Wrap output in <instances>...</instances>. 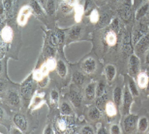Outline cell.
<instances>
[{
    "instance_id": "3957f363",
    "label": "cell",
    "mask_w": 149,
    "mask_h": 134,
    "mask_svg": "<svg viewBox=\"0 0 149 134\" xmlns=\"http://www.w3.org/2000/svg\"><path fill=\"white\" fill-rule=\"evenodd\" d=\"M69 93V99L75 108H79L82 103V95L77 88L71 86Z\"/></svg>"
},
{
    "instance_id": "f546056e",
    "label": "cell",
    "mask_w": 149,
    "mask_h": 134,
    "mask_svg": "<svg viewBox=\"0 0 149 134\" xmlns=\"http://www.w3.org/2000/svg\"><path fill=\"white\" fill-rule=\"evenodd\" d=\"M47 12L50 15L54 14L55 10V1L54 0H47Z\"/></svg>"
},
{
    "instance_id": "277c9868",
    "label": "cell",
    "mask_w": 149,
    "mask_h": 134,
    "mask_svg": "<svg viewBox=\"0 0 149 134\" xmlns=\"http://www.w3.org/2000/svg\"><path fill=\"white\" fill-rule=\"evenodd\" d=\"M136 54L143 55L149 49V36L148 35H144L135 45Z\"/></svg>"
},
{
    "instance_id": "11a10c76",
    "label": "cell",
    "mask_w": 149,
    "mask_h": 134,
    "mask_svg": "<svg viewBox=\"0 0 149 134\" xmlns=\"http://www.w3.org/2000/svg\"><path fill=\"white\" fill-rule=\"evenodd\" d=\"M146 74H147L148 76H149V66H148V67L147 68V69H146Z\"/></svg>"
},
{
    "instance_id": "5bb4252c",
    "label": "cell",
    "mask_w": 149,
    "mask_h": 134,
    "mask_svg": "<svg viewBox=\"0 0 149 134\" xmlns=\"http://www.w3.org/2000/svg\"><path fill=\"white\" fill-rule=\"evenodd\" d=\"M56 72H57L58 75L61 77V78H64L66 77L67 74V67L65 63L63 60H58L56 63Z\"/></svg>"
},
{
    "instance_id": "ee69618b",
    "label": "cell",
    "mask_w": 149,
    "mask_h": 134,
    "mask_svg": "<svg viewBox=\"0 0 149 134\" xmlns=\"http://www.w3.org/2000/svg\"><path fill=\"white\" fill-rule=\"evenodd\" d=\"M12 0H6L3 3V6L5 8V10H10V9L12 7Z\"/></svg>"
},
{
    "instance_id": "52a82bcc",
    "label": "cell",
    "mask_w": 149,
    "mask_h": 134,
    "mask_svg": "<svg viewBox=\"0 0 149 134\" xmlns=\"http://www.w3.org/2000/svg\"><path fill=\"white\" fill-rule=\"evenodd\" d=\"M34 90V83L32 80H28L21 86L22 95L26 100H30Z\"/></svg>"
},
{
    "instance_id": "e575fe53",
    "label": "cell",
    "mask_w": 149,
    "mask_h": 134,
    "mask_svg": "<svg viewBox=\"0 0 149 134\" xmlns=\"http://www.w3.org/2000/svg\"><path fill=\"white\" fill-rule=\"evenodd\" d=\"M106 96H103L102 97H99L97 100V107L99 109L105 108L106 106Z\"/></svg>"
},
{
    "instance_id": "d4e9b609",
    "label": "cell",
    "mask_w": 149,
    "mask_h": 134,
    "mask_svg": "<svg viewBox=\"0 0 149 134\" xmlns=\"http://www.w3.org/2000/svg\"><path fill=\"white\" fill-rule=\"evenodd\" d=\"M85 80L84 74L80 72H74L73 75V81L77 85H82Z\"/></svg>"
},
{
    "instance_id": "c3c4849f",
    "label": "cell",
    "mask_w": 149,
    "mask_h": 134,
    "mask_svg": "<svg viewBox=\"0 0 149 134\" xmlns=\"http://www.w3.org/2000/svg\"><path fill=\"white\" fill-rule=\"evenodd\" d=\"M97 133L98 134H107L108 132H107L106 129L105 127H102V128H100L99 129V131H97Z\"/></svg>"
},
{
    "instance_id": "f5cc1de1",
    "label": "cell",
    "mask_w": 149,
    "mask_h": 134,
    "mask_svg": "<svg viewBox=\"0 0 149 134\" xmlns=\"http://www.w3.org/2000/svg\"><path fill=\"white\" fill-rule=\"evenodd\" d=\"M3 109L1 108V112H0V117H1V120L3 119Z\"/></svg>"
},
{
    "instance_id": "6da1fadb",
    "label": "cell",
    "mask_w": 149,
    "mask_h": 134,
    "mask_svg": "<svg viewBox=\"0 0 149 134\" xmlns=\"http://www.w3.org/2000/svg\"><path fill=\"white\" fill-rule=\"evenodd\" d=\"M138 121H139V117L135 115H127L125 117L123 126L124 129L126 133H131L136 130L138 126Z\"/></svg>"
},
{
    "instance_id": "8fae6325",
    "label": "cell",
    "mask_w": 149,
    "mask_h": 134,
    "mask_svg": "<svg viewBox=\"0 0 149 134\" xmlns=\"http://www.w3.org/2000/svg\"><path fill=\"white\" fill-rule=\"evenodd\" d=\"M96 86L95 82H91L87 86L85 90V97L88 100H93L96 96Z\"/></svg>"
},
{
    "instance_id": "f907efd6",
    "label": "cell",
    "mask_w": 149,
    "mask_h": 134,
    "mask_svg": "<svg viewBox=\"0 0 149 134\" xmlns=\"http://www.w3.org/2000/svg\"><path fill=\"white\" fill-rule=\"evenodd\" d=\"M145 61H146V64L149 65V51L148 52V53L146 54V55Z\"/></svg>"
},
{
    "instance_id": "ffe728a7",
    "label": "cell",
    "mask_w": 149,
    "mask_h": 134,
    "mask_svg": "<svg viewBox=\"0 0 149 134\" xmlns=\"http://www.w3.org/2000/svg\"><path fill=\"white\" fill-rule=\"evenodd\" d=\"M105 39H106L108 45L110 46V47H113L117 43V35H116L114 31L111 30V31H109L106 34Z\"/></svg>"
},
{
    "instance_id": "60d3db41",
    "label": "cell",
    "mask_w": 149,
    "mask_h": 134,
    "mask_svg": "<svg viewBox=\"0 0 149 134\" xmlns=\"http://www.w3.org/2000/svg\"><path fill=\"white\" fill-rule=\"evenodd\" d=\"M54 53H55V51H54V48H52L51 47H47V49H46L45 51V54L46 55H47L49 58H52V57H53L54 55Z\"/></svg>"
},
{
    "instance_id": "83f0119b",
    "label": "cell",
    "mask_w": 149,
    "mask_h": 134,
    "mask_svg": "<svg viewBox=\"0 0 149 134\" xmlns=\"http://www.w3.org/2000/svg\"><path fill=\"white\" fill-rule=\"evenodd\" d=\"M61 113L65 116H69L73 113V110L70 105L66 102H63L61 105Z\"/></svg>"
},
{
    "instance_id": "2e32d148",
    "label": "cell",
    "mask_w": 149,
    "mask_h": 134,
    "mask_svg": "<svg viewBox=\"0 0 149 134\" xmlns=\"http://www.w3.org/2000/svg\"><path fill=\"white\" fill-rule=\"evenodd\" d=\"M7 98L9 103L10 105H14V106L18 105L19 102H20V98H19L18 94L14 91H10L8 92Z\"/></svg>"
},
{
    "instance_id": "bcb514c9",
    "label": "cell",
    "mask_w": 149,
    "mask_h": 134,
    "mask_svg": "<svg viewBox=\"0 0 149 134\" xmlns=\"http://www.w3.org/2000/svg\"><path fill=\"white\" fill-rule=\"evenodd\" d=\"M53 133H54L53 131H52V129L50 126H48L47 127H46V129H45V131H44V133L45 134H52Z\"/></svg>"
},
{
    "instance_id": "1f68e13d",
    "label": "cell",
    "mask_w": 149,
    "mask_h": 134,
    "mask_svg": "<svg viewBox=\"0 0 149 134\" xmlns=\"http://www.w3.org/2000/svg\"><path fill=\"white\" fill-rule=\"evenodd\" d=\"M56 63H57V61H56L54 60V59L51 58L48 59L45 64L47 65L50 71H52V70H53L56 67Z\"/></svg>"
},
{
    "instance_id": "4fadbf2b",
    "label": "cell",
    "mask_w": 149,
    "mask_h": 134,
    "mask_svg": "<svg viewBox=\"0 0 149 134\" xmlns=\"http://www.w3.org/2000/svg\"><path fill=\"white\" fill-rule=\"evenodd\" d=\"M1 40L6 43H10L13 38V31L12 28L9 26H6L1 30Z\"/></svg>"
},
{
    "instance_id": "44dd1931",
    "label": "cell",
    "mask_w": 149,
    "mask_h": 134,
    "mask_svg": "<svg viewBox=\"0 0 149 134\" xmlns=\"http://www.w3.org/2000/svg\"><path fill=\"white\" fill-rule=\"evenodd\" d=\"M88 117L92 121L99 120L101 117V112L98 107H92L88 112Z\"/></svg>"
},
{
    "instance_id": "7bdbcfd3",
    "label": "cell",
    "mask_w": 149,
    "mask_h": 134,
    "mask_svg": "<svg viewBox=\"0 0 149 134\" xmlns=\"http://www.w3.org/2000/svg\"><path fill=\"white\" fill-rule=\"evenodd\" d=\"M110 133L111 134H120L121 133L120 127L118 125H113L110 128Z\"/></svg>"
},
{
    "instance_id": "4dcf8cb0",
    "label": "cell",
    "mask_w": 149,
    "mask_h": 134,
    "mask_svg": "<svg viewBox=\"0 0 149 134\" xmlns=\"http://www.w3.org/2000/svg\"><path fill=\"white\" fill-rule=\"evenodd\" d=\"M120 15H121V16L125 20L129 19V18H130V15H131L130 9L128 7H126V6H125V7L122 8L121 11H120Z\"/></svg>"
},
{
    "instance_id": "74e56055",
    "label": "cell",
    "mask_w": 149,
    "mask_h": 134,
    "mask_svg": "<svg viewBox=\"0 0 149 134\" xmlns=\"http://www.w3.org/2000/svg\"><path fill=\"white\" fill-rule=\"evenodd\" d=\"M99 14L97 12V10H93V12H91V16H90V20L91 22L95 23L99 20Z\"/></svg>"
},
{
    "instance_id": "4316f807",
    "label": "cell",
    "mask_w": 149,
    "mask_h": 134,
    "mask_svg": "<svg viewBox=\"0 0 149 134\" xmlns=\"http://www.w3.org/2000/svg\"><path fill=\"white\" fill-rule=\"evenodd\" d=\"M105 93H106V85L104 82L101 81L96 86V96L97 98L102 97L105 95Z\"/></svg>"
},
{
    "instance_id": "9c48e42d",
    "label": "cell",
    "mask_w": 149,
    "mask_h": 134,
    "mask_svg": "<svg viewBox=\"0 0 149 134\" xmlns=\"http://www.w3.org/2000/svg\"><path fill=\"white\" fill-rule=\"evenodd\" d=\"M148 30V28L147 26L141 24V25H139V28H136V29L133 32L132 41L134 45H136L138 41H139L142 36L146 35V34L147 33Z\"/></svg>"
},
{
    "instance_id": "7a4b0ae2",
    "label": "cell",
    "mask_w": 149,
    "mask_h": 134,
    "mask_svg": "<svg viewBox=\"0 0 149 134\" xmlns=\"http://www.w3.org/2000/svg\"><path fill=\"white\" fill-rule=\"evenodd\" d=\"M141 62L137 55L134 54L131 55L128 61V73L131 76H137L140 72Z\"/></svg>"
},
{
    "instance_id": "e0dca14e",
    "label": "cell",
    "mask_w": 149,
    "mask_h": 134,
    "mask_svg": "<svg viewBox=\"0 0 149 134\" xmlns=\"http://www.w3.org/2000/svg\"><path fill=\"white\" fill-rule=\"evenodd\" d=\"M105 74L107 80L109 82L112 81L115 78L116 75V69L113 65L108 64L105 67Z\"/></svg>"
},
{
    "instance_id": "7dc6e473",
    "label": "cell",
    "mask_w": 149,
    "mask_h": 134,
    "mask_svg": "<svg viewBox=\"0 0 149 134\" xmlns=\"http://www.w3.org/2000/svg\"><path fill=\"white\" fill-rule=\"evenodd\" d=\"M108 16L106 14H104V16H102V20H101V24L106 23V22L108 21Z\"/></svg>"
},
{
    "instance_id": "db71d44e",
    "label": "cell",
    "mask_w": 149,
    "mask_h": 134,
    "mask_svg": "<svg viewBox=\"0 0 149 134\" xmlns=\"http://www.w3.org/2000/svg\"><path fill=\"white\" fill-rule=\"evenodd\" d=\"M38 1L41 4H42V5H45L46 1H47V0H38Z\"/></svg>"
},
{
    "instance_id": "9f6ffc18",
    "label": "cell",
    "mask_w": 149,
    "mask_h": 134,
    "mask_svg": "<svg viewBox=\"0 0 149 134\" xmlns=\"http://www.w3.org/2000/svg\"><path fill=\"white\" fill-rule=\"evenodd\" d=\"M113 1H116V2H118V1H119L120 0H113Z\"/></svg>"
},
{
    "instance_id": "cb8c5ba5",
    "label": "cell",
    "mask_w": 149,
    "mask_h": 134,
    "mask_svg": "<svg viewBox=\"0 0 149 134\" xmlns=\"http://www.w3.org/2000/svg\"><path fill=\"white\" fill-rule=\"evenodd\" d=\"M82 32L81 26H75L70 30L69 32V36L71 39H77L79 38Z\"/></svg>"
},
{
    "instance_id": "ac0fdd59",
    "label": "cell",
    "mask_w": 149,
    "mask_h": 134,
    "mask_svg": "<svg viewBox=\"0 0 149 134\" xmlns=\"http://www.w3.org/2000/svg\"><path fill=\"white\" fill-rule=\"evenodd\" d=\"M105 111L107 115L109 117H113L117 114V106L114 102L109 101L106 102V106H105Z\"/></svg>"
},
{
    "instance_id": "603a6c76",
    "label": "cell",
    "mask_w": 149,
    "mask_h": 134,
    "mask_svg": "<svg viewBox=\"0 0 149 134\" xmlns=\"http://www.w3.org/2000/svg\"><path fill=\"white\" fill-rule=\"evenodd\" d=\"M128 86H129V91H130V93L132 94V95L134 97H137L139 95V92L138 90L137 85L136 84L133 79L130 77H129L128 78Z\"/></svg>"
},
{
    "instance_id": "d6a6232c",
    "label": "cell",
    "mask_w": 149,
    "mask_h": 134,
    "mask_svg": "<svg viewBox=\"0 0 149 134\" xmlns=\"http://www.w3.org/2000/svg\"><path fill=\"white\" fill-rule=\"evenodd\" d=\"M50 100L52 103H56L59 99V94L58 92L56 90H52L50 94Z\"/></svg>"
},
{
    "instance_id": "f1b7e54d",
    "label": "cell",
    "mask_w": 149,
    "mask_h": 134,
    "mask_svg": "<svg viewBox=\"0 0 149 134\" xmlns=\"http://www.w3.org/2000/svg\"><path fill=\"white\" fill-rule=\"evenodd\" d=\"M30 6H31L32 10L34 11V12L36 14L40 15L42 14V8L38 1H36V0H32L31 2H30Z\"/></svg>"
},
{
    "instance_id": "816d5d0a",
    "label": "cell",
    "mask_w": 149,
    "mask_h": 134,
    "mask_svg": "<svg viewBox=\"0 0 149 134\" xmlns=\"http://www.w3.org/2000/svg\"><path fill=\"white\" fill-rule=\"evenodd\" d=\"M144 0H135V4L136 6H139V4H141V3H142Z\"/></svg>"
},
{
    "instance_id": "7c38bea8",
    "label": "cell",
    "mask_w": 149,
    "mask_h": 134,
    "mask_svg": "<svg viewBox=\"0 0 149 134\" xmlns=\"http://www.w3.org/2000/svg\"><path fill=\"white\" fill-rule=\"evenodd\" d=\"M137 85L140 88L144 89L147 88L149 82V76L145 72H141L137 75Z\"/></svg>"
},
{
    "instance_id": "484cf974",
    "label": "cell",
    "mask_w": 149,
    "mask_h": 134,
    "mask_svg": "<svg viewBox=\"0 0 149 134\" xmlns=\"http://www.w3.org/2000/svg\"><path fill=\"white\" fill-rule=\"evenodd\" d=\"M149 8V4H144V5L141 6L139 9H138L136 14V19L139 20L141 18L144 16L147 13Z\"/></svg>"
},
{
    "instance_id": "30bf717a",
    "label": "cell",
    "mask_w": 149,
    "mask_h": 134,
    "mask_svg": "<svg viewBox=\"0 0 149 134\" xmlns=\"http://www.w3.org/2000/svg\"><path fill=\"white\" fill-rule=\"evenodd\" d=\"M14 124L22 131H26L28 128V121L23 115L16 114L14 115Z\"/></svg>"
},
{
    "instance_id": "5b68a950",
    "label": "cell",
    "mask_w": 149,
    "mask_h": 134,
    "mask_svg": "<svg viewBox=\"0 0 149 134\" xmlns=\"http://www.w3.org/2000/svg\"><path fill=\"white\" fill-rule=\"evenodd\" d=\"M133 96L130 93L128 88H126L124 90L123 94V109L122 112L124 115H128L130 113V109L132 103Z\"/></svg>"
},
{
    "instance_id": "681fc988",
    "label": "cell",
    "mask_w": 149,
    "mask_h": 134,
    "mask_svg": "<svg viewBox=\"0 0 149 134\" xmlns=\"http://www.w3.org/2000/svg\"><path fill=\"white\" fill-rule=\"evenodd\" d=\"M14 130V131H13L12 133H22V130H20L19 128L17 129H13Z\"/></svg>"
},
{
    "instance_id": "b9f144b4",
    "label": "cell",
    "mask_w": 149,
    "mask_h": 134,
    "mask_svg": "<svg viewBox=\"0 0 149 134\" xmlns=\"http://www.w3.org/2000/svg\"><path fill=\"white\" fill-rule=\"evenodd\" d=\"M56 35L57 36L59 44H62L65 40V33L61 30H58L56 32Z\"/></svg>"
},
{
    "instance_id": "f35d334b",
    "label": "cell",
    "mask_w": 149,
    "mask_h": 134,
    "mask_svg": "<svg viewBox=\"0 0 149 134\" xmlns=\"http://www.w3.org/2000/svg\"><path fill=\"white\" fill-rule=\"evenodd\" d=\"M49 76H47L45 78H43L41 80L38 81V85L42 88H45L49 84Z\"/></svg>"
},
{
    "instance_id": "d590c367",
    "label": "cell",
    "mask_w": 149,
    "mask_h": 134,
    "mask_svg": "<svg viewBox=\"0 0 149 134\" xmlns=\"http://www.w3.org/2000/svg\"><path fill=\"white\" fill-rule=\"evenodd\" d=\"M49 43L50 44V45L52 46V47H56V46H57L58 45L59 42L56 34H51V36H50L49 39Z\"/></svg>"
},
{
    "instance_id": "8d00e7d4",
    "label": "cell",
    "mask_w": 149,
    "mask_h": 134,
    "mask_svg": "<svg viewBox=\"0 0 149 134\" xmlns=\"http://www.w3.org/2000/svg\"><path fill=\"white\" fill-rule=\"evenodd\" d=\"M83 13V8L78 7L77 8V10L75 11V20L77 22H79L81 20Z\"/></svg>"
},
{
    "instance_id": "7402d4cb",
    "label": "cell",
    "mask_w": 149,
    "mask_h": 134,
    "mask_svg": "<svg viewBox=\"0 0 149 134\" xmlns=\"http://www.w3.org/2000/svg\"><path fill=\"white\" fill-rule=\"evenodd\" d=\"M137 128L141 132H145L148 128V121L146 117H141L138 121Z\"/></svg>"
},
{
    "instance_id": "8992f818",
    "label": "cell",
    "mask_w": 149,
    "mask_h": 134,
    "mask_svg": "<svg viewBox=\"0 0 149 134\" xmlns=\"http://www.w3.org/2000/svg\"><path fill=\"white\" fill-rule=\"evenodd\" d=\"M81 69L87 74H91L94 73L97 69V63L93 58H88L83 61Z\"/></svg>"
},
{
    "instance_id": "836d02e7",
    "label": "cell",
    "mask_w": 149,
    "mask_h": 134,
    "mask_svg": "<svg viewBox=\"0 0 149 134\" xmlns=\"http://www.w3.org/2000/svg\"><path fill=\"white\" fill-rule=\"evenodd\" d=\"M58 128L61 131H65L66 130L67 127V123L63 119H59L57 122Z\"/></svg>"
},
{
    "instance_id": "f6af8a7d",
    "label": "cell",
    "mask_w": 149,
    "mask_h": 134,
    "mask_svg": "<svg viewBox=\"0 0 149 134\" xmlns=\"http://www.w3.org/2000/svg\"><path fill=\"white\" fill-rule=\"evenodd\" d=\"M111 28L113 29V31H114L116 29H117L118 27V19L113 20L112 23H111Z\"/></svg>"
},
{
    "instance_id": "9a60e30c",
    "label": "cell",
    "mask_w": 149,
    "mask_h": 134,
    "mask_svg": "<svg viewBox=\"0 0 149 134\" xmlns=\"http://www.w3.org/2000/svg\"><path fill=\"white\" fill-rule=\"evenodd\" d=\"M77 4V0H64L62 5H61V10L65 14L71 12L74 6Z\"/></svg>"
},
{
    "instance_id": "d6986e66",
    "label": "cell",
    "mask_w": 149,
    "mask_h": 134,
    "mask_svg": "<svg viewBox=\"0 0 149 134\" xmlns=\"http://www.w3.org/2000/svg\"><path fill=\"white\" fill-rule=\"evenodd\" d=\"M113 98L114 103L117 107H118L121 104L122 100V90L120 87L117 86L113 90Z\"/></svg>"
},
{
    "instance_id": "ab89813d",
    "label": "cell",
    "mask_w": 149,
    "mask_h": 134,
    "mask_svg": "<svg viewBox=\"0 0 149 134\" xmlns=\"http://www.w3.org/2000/svg\"><path fill=\"white\" fill-rule=\"evenodd\" d=\"M81 133L82 134H93L94 131L90 126H85L82 128Z\"/></svg>"
},
{
    "instance_id": "ba28073f",
    "label": "cell",
    "mask_w": 149,
    "mask_h": 134,
    "mask_svg": "<svg viewBox=\"0 0 149 134\" xmlns=\"http://www.w3.org/2000/svg\"><path fill=\"white\" fill-rule=\"evenodd\" d=\"M32 8L29 6H24L19 11L17 17V23L20 26H24L31 14Z\"/></svg>"
}]
</instances>
